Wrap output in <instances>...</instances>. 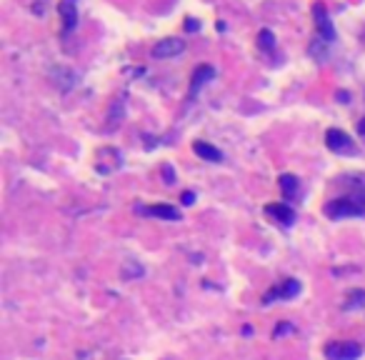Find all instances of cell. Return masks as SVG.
Instances as JSON below:
<instances>
[{
    "label": "cell",
    "instance_id": "obj_14",
    "mask_svg": "<svg viewBox=\"0 0 365 360\" xmlns=\"http://www.w3.org/2000/svg\"><path fill=\"white\" fill-rule=\"evenodd\" d=\"M363 305H365V291H350L345 308H348V310H353V308H363Z\"/></svg>",
    "mask_w": 365,
    "mask_h": 360
},
{
    "label": "cell",
    "instance_id": "obj_16",
    "mask_svg": "<svg viewBox=\"0 0 365 360\" xmlns=\"http://www.w3.org/2000/svg\"><path fill=\"white\" fill-rule=\"evenodd\" d=\"M163 175H165V183H168V186H173L175 173H173V168H170V165H163Z\"/></svg>",
    "mask_w": 365,
    "mask_h": 360
},
{
    "label": "cell",
    "instance_id": "obj_2",
    "mask_svg": "<svg viewBox=\"0 0 365 360\" xmlns=\"http://www.w3.org/2000/svg\"><path fill=\"white\" fill-rule=\"evenodd\" d=\"M310 13H313V23H315L318 40L335 43V28H333V21H330V16H328V8H325V3L315 0V3H313V8H310Z\"/></svg>",
    "mask_w": 365,
    "mask_h": 360
},
{
    "label": "cell",
    "instance_id": "obj_5",
    "mask_svg": "<svg viewBox=\"0 0 365 360\" xmlns=\"http://www.w3.org/2000/svg\"><path fill=\"white\" fill-rule=\"evenodd\" d=\"M298 293H301V281H296V278H286V281H281L278 286H273L268 293H265L263 303L265 305H270V303H276V300H291V298H296Z\"/></svg>",
    "mask_w": 365,
    "mask_h": 360
},
{
    "label": "cell",
    "instance_id": "obj_7",
    "mask_svg": "<svg viewBox=\"0 0 365 360\" xmlns=\"http://www.w3.org/2000/svg\"><path fill=\"white\" fill-rule=\"evenodd\" d=\"M215 75H218V70L213 68V65H208V63L198 65V68L193 70L191 88H188V98H196L198 93H201V90L206 88L208 83H210V80H215Z\"/></svg>",
    "mask_w": 365,
    "mask_h": 360
},
{
    "label": "cell",
    "instance_id": "obj_9",
    "mask_svg": "<svg viewBox=\"0 0 365 360\" xmlns=\"http://www.w3.org/2000/svg\"><path fill=\"white\" fill-rule=\"evenodd\" d=\"M58 16H60V26L63 33H73L78 28V0H60L58 3Z\"/></svg>",
    "mask_w": 365,
    "mask_h": 360
},
{
    "label": "cell",
    "instance_id": "obj_17",
    "mask_svg": "<svg viewBox=\"0 0 365 360\" xmlns=\"http://www.w3.org/2000/svg\"><path fill=\"white\" fill-rule=\"evenodd\" d=\"M291 330H293V325H278V328L273 330V338H281V335L291 333Z\"/></svg>",
    "mask_w": 365,
    "mask_h": 360
},
{
    "label": "cell",
    "instance_id": "obj_15",
    "mask_svg": "<svg viewBox=\"0 0 365 360\" xmlns=\"http://www.w3.org/2000/svg\"><path fill=\"white\" fill-rule=\"evenodd\" d=\"M186 30L188 33H198V30H201V21H196V18H186Z\"/></svg>",
    "mask_w": 365,
    "mask_h": 360
},
{
    "label": "cell",
    "instance_id": "obj_11",
    "mask_svg": "<svg viewBox=\"0 0 365 360\" xmlns=\"http://www.w3.org/2000/svg\"><path fill=\"white\" fill-rule=\"evenodd\" d=\"M143 213L145 215H153V218H160V220H170V223H175V220H180V210L175 206H165V203H158V206H148V208H143Z\"/></svg>",
    "mask_w": 365,
    "mask_h": 360
},
{
    "label": "cell",
    "instance_id": "obj_18",
    "mask_svg": "<svg viewBox=\"0 0 365 360\" xmlns=\"http://www.w3.org/2000/svg\"><path fill=\"white\" fill-rule=\"evenodd\" d=\"M335 98H338V103H343V106H348V103H350L348 90H338V93H335Z\"/></svg>",
    "mask_w": 365,
    "mask_h": 360
},
{
    "label": "cell",
    "instance_id": "obj_8",
    "mask_svg": "<svg viewBox=\"0 0 365 360\" xmlns=\"http://www.w3.org/2000/svg\"><path fill=\"white\" fill-rule=\"evenodd\" d=\"M265 215L273 223H278V225H283V228H291L296 223V210L288 203H270V206H265Z\"/></svg>",
    "mask_w": 365,
    "mask_h": 360
},
{
    "label": "cell",
    "instance_id": "obj_4",
    "mask_svg": "<svg viewBox=\"0 0 365 360\" xmlns=\"http://www.w3.org/2000/svg\"><path fill=\"white\" fill-rule=\"evenodd\" d=\"M360 355H363V348L355 340H333V343L325 345V358L328 360H358Z\"/></svg>",
    "mask_w": 365,
    "mask_h": 360
},
{
    "label": "cell",
    "instance_id": "obj_12",
    "mask_svg": "<svg viewBox=\"0 0 365 360\" xmlns=\"http://www.w3.org/2000/svg\"><path fill=\"white\" fill-rule=\"evenodd\" d=\"M278 186H281V191H283V198L291 201V198L298 193V188H301V180H298L293 173H283L281 178H278Z\"/></svg>",
    "mask_w": 365,
    "mask_h": 360
},
{
    "label": "cell",
    "instance_id": "obj_10",
    "mask_svg": "<svg viewBox=\"0 0 365 360\" xmlns=\"http://www.w3.org/2000/svg\"><path fill=\"white\" fill-rule=\"evenodd\" d=\"M193 153H196L201 160H208V163H223L220 148L210 145L208 140H196V143H193Z\"/></svg>",
    "mask_w": 365,
    "mask_h": 360
},
{
    "label": "cell",
    "instance_id": "obj_3",
    "mask_svg": "<svg viewBox=\"0 0 365 360\" xmlns=\"http://www.w3.org/2000/svg\"><path fill=\"white\" fill-rule=\"evenodd\" d=\"M325 145H328V150L335 155H355L358 153L353 138H350L345 130H340V128H328V130H325Z\"/></svg>",
    "mask_w": 365,
    "mask_h": 360
},
{
    "label": "cell",
    "instance_id": "obj_20",
    "mask_svg": "<svg viewBox=\"0 0 365 360\" xmlns=\"http://www.w3.org/2000/svg\"><path fill=\"white\" fill-rule=\"evenodd\" d=\"M358 133L365 138V118H360V120H358Z\"/></svg>",
    "mask_w": 365,
    "mask_h": 360
},
{
    "label": "cell",
    "instance_id": "obj_6",
    "mask_svg": "<svg viewBox=\"0 0 365 360\" xmlns=\"http://www.w3.org/2000/svg\"><path fill=\"white\" fill-rule=\"evenodd\" d=\"M186 50V40H180V38H163L153 45L150 55L153 58H160V60H168V58H175Z\"/></svg>",
    "mask_w": 365,
    "mask_h": 360
},
{
    "label": "cell",
    "instance_id": "obj_13",
    "mask_svg": "<svg viewBox=\"0 0 365 360\" xmlns=\"http://www.w3.org/2000/svg\"><path fill=\"white\" fill-rule=\"evenodd\" d=\"M258 48L260 50H273V48H276V35H273V30H260L258 33Z\"/></svg>",
    "mask_w": 365,
    "mask_h": 360
},
{
    "label": "cell",
    "instance_id": "obj_1",
    "mask_svg": "<svg viewBox=\"0 0 365 360\" xmlns=\"http://www.w3.org/2000/svg\"><path fill=\"white\" fill-rule=\"evenodd\" d=\"M323 213L330 220H343V218L365 215V175H355V183L348 196L333 198L325 203Z\"/></svg>",
    "mask_w": 365,
    "mask_h": 360
},
{
    "label": "cell",
    "instance_id": "obj_19",
    "mask_svg": "<svg viewBox=\"0 0 365 360\" xmlns=\"http://www.w3.org/2000/svg\"><path fill=\"white\" fill-rule=\"evenodd\" d=\"M180 201H183V206H193V203H196V193L186 191V193H183V198H180Z\"/></svg>",
    "mask_w": 365,
    "mask_h": 360
}]
</instances>
